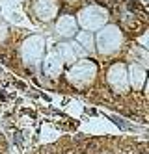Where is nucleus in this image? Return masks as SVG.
I'll return each mask as SVG.
<instances>
[{
	"mask_svg": "<svg viewBox=\"0 0 149 154\" xmlns=\"http://www.w3.org/2000/svg\"><path fill=\"white\" fill-rule=\"evenodd\" d=\"M132 85L134 87H140L142 84H144V71L142 69H138L136 67V65H134V67H132Z\"/></svg>",
	"mask_w": 149,
	"mask_h": 154,
	"instance_id": "obj_1",
	"label": "nucleus"
}]
</instances>
